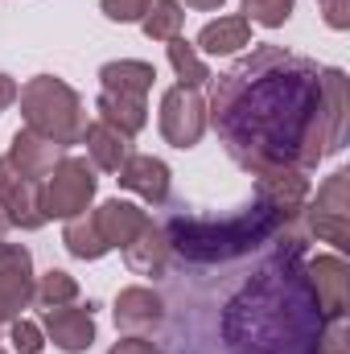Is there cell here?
I'll return each mask as SVG.
<instances>
[{
	"mask_svg": "<svg viewBox=\"0 0 350 354\" xmlns=\"http://www.w3.org/2000/svg\"><path fill=\"white\" fill-rule=\"evenodd\" d=\"M8 342H12L17 354H42L46 351V334H42V326L29 322V317H17V322L8 326Z\"/></svg>",
	"mask_w": 350,
	"mask_h": 354,
	"instance_id": "27",
	"label": "cell"
},
{
	"mask_svg": "<svg viewBox=\"0 0 350 354\" xmlns=\"http://www.w3.org/2000/svg\"><path fill=\"white\" fill-rule=\"evenodd\" d=\"M309 194H313V189H309V177H305V169H297V165H276V169L256 174V202L272 206V210L284 214L288 223L305 210Z\"/></svg>",
	"mask_w": 350,
	"mask_h": 354,
	"instance_id": "10",
	"label": "cell"
},
{
	"mask_svg": "<svg viewBox=\"0 0 350 354\" xmlns=\"http://www.w3.org/2000/svg\"><path fill=\"white\" fill-rule=\"evenodd\" d=\"M33 305V256L21 243L0 239V330Z\"/></svg>",
	"mask_w": 350,
	"mask_h": 354,
	"instance_id": "8",
	"label": "cell"
},
{
	"mask_svg": "<svg viewBox=\"0 0 350 354\" xmlns=\"http://www.w3.org/2000/svg\"><path fill=\"white\" fill-rule=\"evenodd\" d=\"M165 54H169V66H174L177 83L181 87H202V83H210L214 75H210V66L202 62V54L185 41V37H174V41H165Z\"/></svg>",
	"mask_w": 350,
	"mask_h": 354,
	"instance_id": "25",
	"label": "cell"
},
{
	"mask_svg": "<svg viewBox=\"0 0 350 354\" xmlns=\"http://www.w3.org/2000/svg\"><path fill=\"white\" fill-rule=\"evenodd\" d=\"M79 301V280L62 268H50L46 276H33V305L37 309H62Z\"/></svg>",
	"mask_w": 350,
	"mask_h": 354,
	"instance_id": "23",
	"label": "cell"
},
{
	"mask_svg": "<svg viewBox=\"0 0 350 354\" xmlns=\"http://www.w3.org/2000/svg\"><path fill=\"white\" fill-rule=\"evenodd\" d=\"M145 4H149V0H99L103 17H107V21H116V25L140 21V17H145Z\"/></svg>",
	"mask_w": 350,
	"mask_h": 354,
	"instance_id": "28",
	"label": "cell"
},
{
	"mask_svg": "<svg viewBox=\"0 0 350 354\" xmlns=\"http://www.w3.org/2000/svg\"><path fill=\"white\" fill-rule=\"evenodd\" d=\"M347 75L280 46H256L231 71L210 79L206 124L227 157L264 174L276 165L317 169L347 140Z\"/></svg>",
	"mask_w": 350,
	"mask_h": 354,
	"instance_id": "1",
	"label": "cell"
},
{
	"mask_svg": "<svg viewBox=\"0 0 350 354\" xmlns=\"http://www.w3.org/2000/svg\"><path fill=\"white\" fill-rule=\"evenodd\" d=\"M227 0H185V8H194V12H219Z\"/></svg>",
	"mask_w": 350,
	"mask_h": 354,
	"instance_id": "32",
	"label": "cell"
},
{
	"mask_svg": "<svg viewBox=\"0 0 350 354\" xmlns=\"http://www.w3.org/2000/svg\"><path fill=\"white\" fill-rule=\"evenodd\" d=\"M161 136L174 149H194L206 132V99L194 87H169L161 95Z\"/></svg>",
	"mask_w": 350,
	"mask_h": 354,
	"instance_id": "7",
	"label": "cell"
},
{
	"mask_svg": "<svg viewBox=\"0 0 350 354\" xmlns=\"http://www.w3.org/2000/svg\"><path fill=\"white\" fill-rule=\"evenodd\" d=\"M83 145H87L91 165H95V169H103V174H120V165L132 157V136L116 132V128H111V124H103V120L87 124Z\"/></svg>",
	"mask_w": 350,
	"mask_h": 354,
	"instance_id": "17",
	"label": "cell"
},
{
	"mask_svg": "<svg viewBox=\"0 0 350 354\" xmlns=\"http://www.w3.org/2000/svg\"><path fill=\"white\" fill-rule=\"evenodd\" d=\"M181 21H185V8L177 0H149L140 29L149 41H174V37H181Z\"/></svg>",
	"mask_w": 350,
	"mask_h": 354,
	"instance_id": "24",
	"label": "cell"
},
{
	"mask_svg": "<svg viewBox=\"0 0 350 354\" xmlns=\"http://www.w3.org/2000/svg\"><path fill=\"white\" fill-rule=\"evenodd\" d=\"M120 185L140 194L145 202L161 206L169 202V165L161 157H149V153H132L124 165H120Z\"/></svg>",
	"mask_w": 350,
	"mask_h": 354,
	"instance_id": "16",
	"label": "cell"
},
{
	"mask_svg": "<svg viewBox=\"0 0 350 354\" xmlns=\"http://www.w3.org/2000/svg\"><path fill=\"white\" fill-rule=\"evenodd\" d=\"M153 79H157V71H153L149 62H140V58H120V62L99 66V83H103V91H111V95L149 99Z\"/></svg>",
	"mask_w": 350,
	"mask_h": 354,
	"instance_id": "20",
	"label": "cell"
},
{
	"mask_svg": "<svg viewBox=\"0 0 350 354\" xmlns=\"http://www.w3.org/2000/svg\"><path fill=\"white\" fill-rule=\"evenodd\" d=\"M95 214V227H99V235H103V243L107 248H128L153 218H149V210H140L136 202H124V198H111V202H103L99 210H91Z\"/></svg>",
	"mask_w": 350,
	"mask_h": 354,
	"instance_id": "15",
	"label": "cell"
},
{
	"mask_svg": "<svg viewBox=\"0 0 350 354\" xmlns=\"http://www.w3.org/2000/svg\"><path fill=\"white\" fill-rule=\"evenodd\" d=\"M62 157H66V149L54 145V140H46V136H37L33 128H21L12 136V145H8V161L17 165V174H25L29 181H37V185L54 174V165Z\"/></svg>",
	"mask_w": 350,
	"mask_h": 354,
	"instance_id": "14",
	"label": "cell"
},
{
	"mask_svg": "<svg viewBox=\"0 0 350 354\" xmlns=\"http://www.w3.org/2000/svg\"><path fill=\"white\" fill-rule=\"evenodd\" d=\"M62 243H66V252H71L75 260H103V256L111 252V248L103 243V235H99L91 210H83L79 218H66V227H62Z\"/></svg>",
	"mask_w": 350,
	"mask_h": 354,
	"instance_id": "22",
	"label": "cell"
},
{
	"mask_svg": "<svg viewBox=\"0 0 350 354\" xmlns=\"http://www.w3.org/2000/svg\"><path fill=\"white\" fill-rule=\"evenodd\" d=\"M17 103H21V120L25 128H33L37 136L71 149V145H83V132H87V107L79 99V91L54 75H37L29 79L25 87L17 91Z\"/></svg>",
	"mask_w": 350,
	"mask_h": 354,
	"instance_id": "4",
	"label": "cell"
},
{
	"mask_svg": "<svg viewBox=\"0 0 350 354\" xmlns=\"http://www.w3.org/2000/svg\"><path fill=\"white\" fill-rule=\"evenodd\" d=\"M17 79H12V75H0V111H4V107H12V103H17Z\"/></svg>",
	"mask_w": 350,
	"mask_h": 354,
	"instance_id": "31",
	"label": "cell"
},
{
	"mask_svg": "<svg viewBox=\"0 0 350 354\" xmlns=\"http://www.w3.org/2000/svg\"><path fill=\"white\" fill-rule=\"evenodd\" d=\"M111 317H116V330L145 338V334H153V330L165 322V301H161L153 288L132 284V288H120V292H116Z\"/></svg>",
	"mask_w": 350,
	"mask_h": 354,
	"instance_id": "12",
	"label": "cell"
},
{
	"mask_svg": "<svg viewBox=\"0 0 350 354\" xmlns=\"http://www.w3.org/2000/svg\"><path fill=\"white\" fill-rule=\"evenodd\" d=\"M293 4H297V0H243V12H239V17L256 21L264 29H280V25L293 17Z\"/></svg>",
	"mask_w": 350,
	"mask_h": 354,
	"instance_id": "26",
	"label": "cell"
},
{
	"mask_svg": "<svg viewBox=\"0 0 350 354\" xmlns=\"http://www.w3.org/2000/svg\"><path fill=\"white\" fill-rule=\"evenodd\" d=\"M107 354H161L157 351V342H149V338H136V334H124L116 346Z\"/></svg>",
	"mask_w": 350,
	"mask_h": 354,
	"instance_id": "30",
	"label": "cell"
},
{
	"mask_svg": "<svg viewBox=\"0 0 350 354\" xmlns=\"http://www.w3.org/2000/svg\"><path fill=\"white\" fill-rule=\"evenodd\" d=\"M301 248V235H288V248H280L227 305L223 338L235 354H322L330 322L305 280Z\"/></svg>",
	"mask_w": 350,
	"mask_h": 354,
	"instance_id": "2",
	"label": "cell"
},
{
	"mask_svg": "<svg viewBox=\"0 0 350 354\" xmlns=\"http://www.w3.org/2000/svg\"><path fill=\"white\" fill-rule=\"evenodd\" d=\"M243 46H252V21L248 17H219V21H206L202 25V33H198V41H194V50L198 54H210V58H219V54H239Z\"/></svg>",
	"mask_w": 350,
	"mask_h": 354,
	"instance_id": "18",
	"label": "cell"
},
{
	"mask_svg": "<svg viewBox=\"0 0 350 354\" xmlns=\"http://www.w3.org/2000/svg\"><path fill=\"white\" fill-rule=\"evenodd\" d=\"M169 239H165V231L157 227V223H149L128 248H124V264L132 268L136 276H165V268H169Z\"/></svg>",
	"mask_w": 350,
	"mask_h": 354,
	"instance_id": "19",
	"label": "cell"
},
{
	"mask_svg": "<svg viewBox=\"0 0 350 354\" xmlns=\"http://www.w3.org/2000/svg\"><path fill=\"white\" fill-rule=\"evenodd\" d=\"M305 280L313 288V301L326 322H342L350 309V268L342 256H317L305 264Z\"/></svg>",
	"mask_w": 350,
	"mask_h": 354,
	"instance_id": "9",
	"label": "cell"
},
{
	"mask_svg": "<svg viewBox=\"0 0 350 354\" xmlns=\"http://www.w3.org/2000/svg\"><path fill=\"white\" fill-rule=\"evenodd\" d=\"M288 227L284 214H276L272 206L252 202L231 218H194V214H177L161 231L169 239V252H177L190 264H227L239 260L248 252H256L272 235H280Z\"/></svg>",
	"mask_w": 350,
	"mask_h": 354,
	"instance_id": "3",
	"label": "cell"
},
{
	"mask_svg": "<svg viewBox=\"0 0 350 354\" xmlns=\"http://www.w3.org/2000/svg\"><path fill=\"white\" fill-rule=\"evenodd\" d=\"M42 334L58 346L62 354H83L95 342V313L62 305V309H42Z\"/></svg>",
	"mask_w": 350,
	"mask_h": 354,
	"instance_id": "13",
	"label": "cell"
},
{
	"mask_svg": "<svg viewBox=\"0 0 350 354\" xmlns=\"http://www.w3.org/2000/svg\"><path fill=\"white\" fill-rule=\"evenodd\" d=\"M8 231H12V218H8V210H4V206H0V239H4V235H8Z\"/></svg>",
	"mask_w": 350,
	"mask_h": 354,
	"instance_id": "33",
	"label": "cell"
},
{
	"mask_svg": "<svg viewBox=\"0 0 350 354\" xmlns=\"http://www.w3.org/2000/svg\"><path fill=\"white\" fill-rule=\"evenodd\" d=\"M322 12H326L330 29H347L350 25V0H322Z\"/></svg>",
	"mask_w": 350,
	"mask_h": 354,
	"instance_id": "29",
	"label": "cell"
},
{
	"mask_svg": "<svg viewBox=\"0 0 350 354\" xmlns=\"http://www.w3.org/2000/svg\"><path fill=\"white\" fill-rule=\"evenodd\" d=\"M305 231L322 243H334L338 252L350 248V169H338L322 181L317 198L305 202Z\"/></svg>",
	"mask_w": 350,
	"mask_h": 354,
	"instance_id": "6",
	"label": "cell"
},
{
	"mask_svg": "<svg viewBox=\"0 0 350 354\" xmlns=\"http://www.w3.org/2000/svg\"><path fill=\"white\" fill-rule=\"evenodd\" d=\"M0 206L8 210L12 227H21V231L46 227V214H42V185L29 181L25 174H17V165H12L8 157H0Z\"/></svg>",
	"mask_w": 350,
	"mask_h": 354,
	"instance_id": "11",
	"label": "cell"
},
{
	"mask_svg": "<svg viewBox=\"0 0 350 354\" xmlns=\"http://www.w3.org/2000/svg\"><path fill=\"white\" fill-rule=\"evenodd\" d=\"M95 111H99V120H103V124H111V128H116V132H124V136H136V132L149 124V99H132V95L99 91Z\"/></svg>",
	"mask_w": 350,
	"mask_h": 354,
	"instance_id": "21",
	"label": "cell"
},
{
	"mask_svg": "<svg viewBox=\"0 0 350 354\" xmlns=\"http://www.w3.org/2000/svg\"><path fill=\"white\" fill-rule=\"evenodd\" d=\"M99 189L95 165L87 157H62L54 165V174L42 181V214L50 218H79L83 210H91V198Z\"/></svg>",
	"mask_w": 350,
	"mask_h": 354,
	"instance_id": "5",
	"label": "cell"
},
{
	"mask_svg": "<svg viewBox=\"0 0 350 354\" xmlns=\"http://www.w3.org/2000/svg\"><path fill=\"white\" fill-rule=\"evenodd\" d=\"M0 354H8V351H4V346H0Z\"/></svg>",
	"mask_w": 350,
	"mask_h": 354,
	"instance_id": "34",
	"label": "cell"
}]
</instances>
